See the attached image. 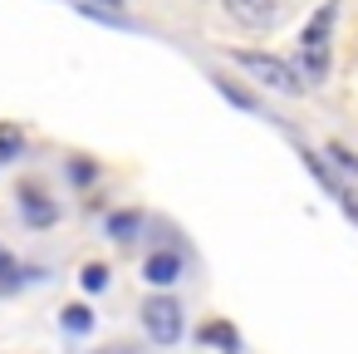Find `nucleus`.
<instances>
[{"label": "nucleus", "instance_id": "1", "mask_svg": "<svg viewBox=\"0 0 358 354\" xmlns=\"http://www.w3.org/2000/svg\"><path fill=\"white\" fill-rule=\"evenodd\" d=\"M226 60L236 69H245V79H255V84H265L275 94H299L304 89L299 74H294V64L280 60V55H265V50H226Z\"/></svg>", "mask_w": 358, "mask_h": 354}, {"label": "nucleus", "instance_id": "2", "mask_svg": "<svg viewBox=\"0 0 358 354\" xmlns=\"http://www.w3.org/2000/svg\"><path fill=\"white\" fill-rule=\"evenodd\" d=\"M143 325L157 344H177L182 339V305L172 295H152V300H143Z\"/></svg>", "mask_w": 358, "mask_h": 354}, {"label": "nucleus", "instance_id": "3", "mask_svg": "<svg viewBox=\"0 0 358 354\" xmlns=\"http://www.w3.org/2000/svg\"><path fill=\"white\" fill-rule=\"evenodd\" d=\"M226 6V15L236 20V25H245V30H265V25H275V15H280V0H221Z\"/></svg>", "mask_w": 358, "mask_h": 354}, {"label": "nucleus", "instance_id": "4", "mask_svg": "<svg viewBox=\"0 0 358 354\" xmlns=\"http://www.w3.org/2000/svg\"><path fill=\"white\" fill-rule=\"evenodd\" d=\"M143 280H148V285H172V280H182V256H177V251H152L148 266H143Z\"/></svg>", "mask_w": 358, "mask_h": 354}, {"label": "nucleus", "instance_id": "5", "mask_svg": "<svg viewBox=\"0 0 358 354\" xmlns=\"http://www.w3.org/2000/svg\"><path fill=\"white\" fill-rule=\"evenodd\" d=\"M334 6H324V11H314L309 15V25H304V35H299V50H324L329 45V30H334Z\"/></svg>", "mask_w": 358, "mask_h": 354}, {"label": "nucleus", "instance_id": "6", "mask_svg": "<svg viewBox=\"0 0 358 354\" xmlns=\"http://www.w3.org/2000/svg\"><path fill=\"white\" fill-rule=\"evenodd\" d=\"M20 207H25V222H30V226H55V222H59V207H55V202H45L35 187H25V192H20Z\"/></svg>", "mask_w": 358, "mask_h": 354}, {"label": "nucleus", "instance_id": "7", "mask_svg": "<svg viewBox=\"0 0 358 354\" xmlns=\"http://www.w3.org/2000/svg\"><path fill=\"white\" fill-rule=\"evenodd\" d=\"M294 74H299V84H324L329 79V55L324 50H299Z\"/></svg>", "mask_w": 358, "mask_h": 354}, {"label": "nucleus", "instance_id": "8", "mask_svg": "<svg viewBox=\"0 0 358 354\" xmlns=\"http://www.w3.org/2000/svg\"><path fill=\"white\" fill-rule=\"evenodd\" d=\"M138 226H143L138 212H113V217H108V236H113V241H133Z\"/></svg>", "mask_w": 358, "mask_h": 354}, {"label": "nucleus", "instance_id": "9", "mask_svg": "<svg viewBox=\"0 0 358 354\" xmlns=\"http://www.w3.org/2000/svg\"><path fill=\"white\" fill-rule=\"evenodd\" d=\"M59 325H64L69 334H84V329H94V310H89V305H64V310H59Z\"/></svg>", "mask_w": 358, "mask_h": 354}, {"label": "nucleus", "instance_id": "10", "mask_svg": "<svg viewBox=\"0 0 358 354\" xmlns=\"http://www.w3.org/2000/svg\"><path fill=\"white\" fill-rule=\"evenodd\" d=\"M201 344H221L226 354H241V339H236L231 325H206V329H201Z\"/></svg>", "mask_w": 358, "mask_h": 354}, {"label": "nucleus", "instance_id": "11", "mask_svg": "<svg viewBox=\"0 0 358 354\" xmlns=\"http://www.w3.org/2000/svg\"><path fill=\"white\" fill-rule=\"evenodd\" d=\"M20 153H25V133L10 128V123H0V163H10V158H20Z\"/></svg>", "mask_w": 358, "mask_h": 354}, {"label": "nucleus", "instance_id": "12", "mask_svg": "<svg viewBox=\"0 0 358 354\" xmlns=\"http://www.w3.org/2000/svg\"><path fill=\"white\" fill-rule=\"evenodd\" d=\"M79 280H84V290H103V285H108V266H99V261H89V266L79 271Z\"/></svg>", "mask_w": 358, "mask_h": 354}, {"label": "nucleus", "instance_id": "13", "mask_svg": "<svg viewBox=\"0 0 358 354\" xmlns=\"http://www.w3.org/2000/svg\"><path fill=\"white\" fill-rule=\"evenodd\" d=\"M324 153H329V158H334V163H338V168H348V172H358V158H353V153H348V148H343V143H329V148H324Z\"/></svg>", "mask_w": 358, "mask_h": 354}, {"label": "nucleus", "instance_id": "14", "mask_svg": "<svg viewBox=\"0 0 358 354\" xmlns=\"http://www.w3.org/2000/svg\"><path fill=\"white\" fill-rule=\"evenodd\" d=\"M338 207H343V212H348V222L358 226V192H348V187H343V192H338Z\"/></svg>", "mask_w": 358, "mask_h": 354}, {"label": "nucleus", "instance_id": "15", "mask_svg": "<svg viewBox=\"0 0 358 354\" xmlns=\"http://www.w3.org/2000/svg\"><path fill=\"white\" fill-rule=\"evenodd\" d=\"M0 285H15V261H10V251H0Z\"/></svg>", "mask_w": 358, "mask_h": 354}, {"label": "nucleus", "instance_id": "16", "mask_svg": "<svg viewBox=\"0 0 358 354\" xmlns=\"http://www.w3.org/2000/svg\"><path fill=\"white\" fill-rule=\"evenodd\" d=\"M69 172H74V182H94V163H74Z\"/></svg>", "mask_w": 358, "mask_h": 354}, {"label": "nucleus", "instance_id": "17", "mask_svg": "<svg viewBox=\"0 0 358 354\" xmlns=\"http://www.w3.org/2000/svg\"><path fill=\"white\" fill-rule=\"evenodd\" d=\"M89 6H108V11H118V6H128V0H89Z\"/></svg>", "mask_w": 358, "mask_h": 354}]
</instances>
